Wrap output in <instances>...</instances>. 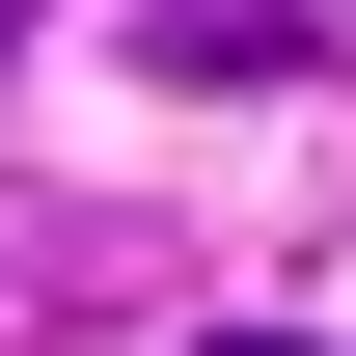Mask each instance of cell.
Returning a JSON list of instances; mask_svg holds the SVG:
<instances>
[{
  "label": "cell",
  "instance_id": "1",
  "mask_svg": "<svg viewBox=\"0 0 356 356\" xmlns=\"http://www.w3.org/2000/svg\"><path fill=\"white\" fill-rule=\"evenodd\" d=\"M302 55H356V0H165V83H302Z\"/></svg>",
  "mask_w": 356,
  "mask_h": 356
},
{
  "label": "cell",
  "instance_id": "3",
  "mask_svg": "<svg viewBox=\"0 0 356 356\" xmlns=\"http://www.w3.org/2000/svg\"><path fill=\"white\" fill-rule=\"evenodd\" d=\"M28 28H55V0H0V55H28Z\"/></svg>",
  "mask_w": 356,
  "mask_h": 356
},
{
  "label": "cell",
  "instance_id": "2",
  "mask_svg": "<svg viewBox=\"0 0 356 356\" xmlns=\"http://www.w3.org/2000/svg\"><path fill=\"white\" fill-rule=\"evenodd\" d=\"M220 356H329V329H220Z\"/></svg>",
  "mask_w": 356,
  "mask_h": 356
}]
</instances>
